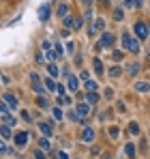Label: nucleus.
I'll list each match as a JSON object with an SVG mask.
<instances>
[{"instance_id": "1", "label": "nucleus", "mask_w": 150, "mask_h": 159, "mask_svg": "<svg viewBox=\"0 0 150 159\" xmlns=\"http://www.w3.org/2000/svg\"><path fill=\"white\" fill-rule=\"evenodd\" d=\"M122 48L129 50L131 54H137V52H139V43H137V39H135V37H131L129 32L122 34Z\"/></svg>"}, {"instance_id": "2", "label": "nucleus", "mask_w": 150, "mask_h": 159, "mask_svg": "<svg viewBox=\"0 0 150 159\" xmlns=\"http://www.w3.org/2000/svg\"><path fill=\"white\" fill-rule=\"evenodd\" d=\"M135 34H137V39H148L150 37V26L146 22H135Z\"/></svg>"}, {"instance_id": "3", "label": "nucleus", "mask_w": 150, "mask_h": 159, "mask_svg": "<svg viewBox=\"0 0 150 159\" xmlns=\"http://www.w3.org/2000/svg\"><path fill=\"white\" fill-rule=\"evenodd\" d=\"M114 43V34L112 32H103V37H101V48H109Z\"/></svg>"}, {"instance_id": "4", "label": "nucleus", "mask_w": 150, "mask_h": 159, "mask_svg": "<svg viewBox=\"0 0 150 159\" xmlns=\"http://www.w3.org/2000/svg\"><path fill=\"white\" fill-rule=\"evenodd\" d=\"M4 103H9V110L17 107V99H15V95H11V93H4Z\"/></svg>"}, {"instance_id": "5", "label": "nucleus", "mask_w": 150, "mask_h": 159, "mask_svg": "<svg viewBox=\"0 0 150 159\" xmlns=\"http://www.w3.org/2000/svg\"><path fill=\"white\" fill-rule=\"evenodd\" d=\"M26 140H28V133L26 131L15 133V144H17V146H26Z\"/></svg>"}, {"instance_id": "6", "label": "nucleus", "mask_w": 150, "mask_h": 159, "mask_svg": "<svg viewBox=\"0 0 150 159\" xmlns=\"http://www.w3.org/2000/svg\"><path fill=\"white\" fill-rule=\"evenodd\" d=\"M39 17H41V22H47V17H50V4H43L39 9Z\"/></svg>"}, {"instance_id": "7", "label": "nucleus", "mask_w": 150, "mask_h": 159, "mask_svg": "<svg viewBox=\"0 0 150 159\" xmlns=\"http://www.w3.org/2000/svg\"><path fill=\"white\" fill-rule=\"evenodd\" d=\"M82 140H84V142H92V140H95V131H92L90 127H86L84 133H82Z\"/></svg>"}, {"instance_id": "8", "label": "nucleus", "mask_w": 150, "mask_h": 159, "mask_svg": "<svg viewBox=\"0 0 150 159\" xmlns=\"http://www.w3.org/2000/svg\"><path fill=\"white\" fill-rule=\"evenodd\" d=\"M75 112H77V114H79V116H82V118H84V116H86V114H88V112H90V107L86 106V103H79V106L75 107Z\"/></svg>"}, {"instance_id": "9", "label": "nucleus", "mask_w": 150, "mask_h": 159, "mask_svg": "<svg viewBox=\"0 0 150 159\" xmlns=\"http://www.w3.org/2000/svg\"><path fill=\"white\" fill-rule=\"evenodd\" d=\"M126 71H129V75H133V78H135V75L139 73V65H137V62H133V65H129V67H126Z\"/></svg>"}, {"instance_id": "10", "label": "nucleus", "mask_w": 150, "mask_h": 159, "mask_svg": "<svg viewBox=\"0 0 150 159\" xmlns=\"http://www.w3.org/2000/svg\"><path fill=\"white\" fill-rule=\"evenodd\" d=\"M39 129H41V133L47 138V135H51V127L47 125V123H39Z\"/></svg>"}, {"instance_id": "11", "label": "nucleus", "mask_w": 150, "mask_h": 159, "mask_svg": "<svg viewBox=\"0 0 150 159\" xmlns=\"http://www.w3.org/2000/svg\"><path fill=\"white\" fill-rule=\"evenodd\" d=\"M99 88V84L95 82V80H86V90H90V93H95Z\"/></svg>"}, {"instance_id": "12", "label": "nucleus", "mask_w": 150, "mask_h": 159, "mask_svg": "<svg viewBox=\"0 0 150 159\" xmlns=\"http://www.w3.org/2000/svg\"><path fill=\"white\" fill-rule=\"evenodd\" d=\"M135 88H137L139 93H148V90H150V84H146V82H139V84H135Z\"/></svg>"}, {"instance_id": "13", "label": "nucleus", "mask_w": 150, "mask_h": 159, "mask_svg": "<svg viewBox=\"0 0 150 159\" xmlns=\"http://www.w3.org/2000/svg\"><path fill=\"white\" fill-rule=\"evenodd\" d=\"M125 153H126V155H129L131 159L135 157V148H133V144H131V142H126V148H125Z\"/></svg>"}, {"instance_id": "14", "label": "nucleus", "mask_w": 150, "mask_h": 159, "mask_svg": "<svg viewBox=\"0 0 150 159\" xmlns=\"http://www.w3.org/2000/svg\"><path fill=\"white\" fill-rule=\"evenodd\" d=\"M0 133H2V138H11V127L9 125H2L0 127Z\"/></svg>"}, {"instance_id": "15", "label": "nucleus", "mask_w": 150, "mask_h": 159, "mask_svg": "<svg viewBox=\"0 0 150 159\" xmlns=\"http://www.w3.org/2000/svg\"><path fill=\"white\" fill-rule=\"evenodd\" d=\"M69 88H71V90H77V88H79V82H77V78H69Z\"/></svg>"}, {"instance_id": "16", "label": "nucleus", "mask_w": 150, "mask_h": 159, "mask_svg": "<svg viewBox=\"0 0 150 159\" xmlns=\"http://www.w3.org/2000/svg\"><path fill=\"white\" fill-rule=\"evenodd\" d=\"M39 146H41L43 151H50V140H47V138H43V140H39Z\"/></svg>"}, {"instance_id": "17", "label": "nucleus", "mask_w": 150, "mask_h": 159, "mask_svg": "<svg viewBox=\"0 0 150 159\" xmlns=\"http://www.w3.org/2000/svg\"><path fill=\"white\" fill-rule=\"evenodd\" d=\"M95 71H97L99 75H103V65H101L99 58H95Z\"/></svg>"}, {"instance_id": "18", "label": "nucleus", "mask_w": 150, "mask_h": 159, "mask_svg": "<svg viewBox=\"0 0 150 159\" xmlns=\"http://www.w3.org/2000/svg\"><path fill=\"white\" fill-rule=\"evenodd\" d=\"M122 58H125V54H122V52H118V50H116V52H112V60H116V62H118V60H122Z\"/></svg>"}, {"instance_id": "19", "label": "nucleus", "mask_w": 150, "mask_h": 159, "mask_svg": "<svg viewBox=\"0 0 150 159\" xmlns=\"http://www.w3.org/2000/svg\"><path fill=\"white\" fill-rule=\"evenodd\" d=\"M47 71H50V75H54V78H56V75H58V73H60V71H58V67H56V65H47Z\"/></svg>"}, {"instance_id": "20", "label": "nucleus", "mask_w": 150, "mask_h": 159, "mask_svg": "<svg viewBox=\"0 0 150 159\" xmlns=\"http://www.w3.org/2000/svg\"><path fill=\"white\" fill-rule=\"evenodd\" d=\"M45 86H47V88H50L51 93H56V86H58V84H56V82H54V80H45Z\"/></svg>"}, {"instance_id": "21", "label": "nucleus", "mask_w": 150, "mask_h": 159, "mask_svg": "<svg viewBox=\"0 0 150 159\" xmlns=\"http://www.w3.org/2000/svg\"><path fill=\"white\" fill-rule=\"evenodd\" d=\"M99 101V95L97 93H88V103H97Z\"/></svg>"}, {"instance_id": "22", "label": "nucleus", "mask_w": 150, "mask_h": 159, "mask_svg": "<svg viewBox=\"0 0 150 159\" xmlns=\"http://www.w3.org/2000/svg\"><path fill=\"white\" fill-rule=\"evenodd\" d=\"M45 52H47V58H50V60H58V54H56V50H45Z\"/></svg>"}, {"instance_id": "23", "label": "nucleus", "mask_w": 150, "mask_h": 159, "mask_svg": "<svg viewBox=\"0 0 150 159\" xmlns=\"http://www.w3.org/2000/svg\"><path fill=\"white\" fill-rule=\"evenodd\" d=\"M67 11H69V9H67V4H60V7H58V15H60V17H64V15H67Z\"/></svg>"}, {"instance_id": "24", "label": "nucleus", "mask_w": 150, "mask_h": 159, "mask_svg": "<svg viewBox=\"0 0 150 159\" xmlns=\"http://www.w3.org/2000/svg\"><path fill=\"white\" fill-rule=\"evenodd\" d=\"M120 73H122V71H120L118 67H112V69H109V75H112V78H118Z\"/></svg>"}, {"instance_id": "25", "label": "nucleus", "mask_w": 150, "mask_h": 159, "mask_svg": "<svg viewBox=\"0 0 150 159\" xmlns=\"http://www.w3.org/2000/svg\"><path fill=\"white\" fill-rule=\"evenodd\" d=\"M37 103H39L41 107H50V103H47V99H45V97H39V99H37Z\"/></svg>"}, {"instance_id": "26", "label": "nucleus", "mask_w": 150, "mask_h": 159, "mask_svg": "<svg viewBox=\"0 0 150 159\" xmlns=\"http://www.w3.org/2000/svg\"><path fill=\"white\" fill-rule=\"evenodd\" d=\"M129 131L133 133V135H137V133H139V127H137V123H131V127H129Z\"/></svg>"}, {"instance_id": "27", "label": "nucleus", "mask_w": 150, "mask_h": 159, "mask_svg": "<svg viewBox=\"0 0 150 159\" xmlns=\"http://www.w3.org/2000/svg\"><path fill=\"white\" fill-rule=\"evenodd\" d=\"M105 97H107V99H112V97H114V88H109V86H107V88H105Z\"/></svg>"}, {"instance_id": "28", "label": "nucleus", "mask_w": 150, "mask_h": 159, "mask_svg": "<svg viewBox=\"0 0 150 159\" xmlns=\"http://www.w3.org/2000/svg\"><path fill=\"white\" fill-rule=\"evenodd\" d=\"M54 50H56V54H58V58L62 56V45H60V43H56V45H54Z\"/></svg>"}, {"instance_id": "29", "label": "nucleus", "mask_w": 150, "mask_h": 159, "mask_svg": "<svg viewBox=\"0 0 150 159\" xmlns=\"http://www.w3.org/2000/svg\"><path fill=\"white\" fill-rule=\"evenodd\" d=\"M114 20H122V11H120V9L114 11Z\"/></svg>"}, {"instance_id": "30", "label": "nucleus", "mask_w": 150, "mask_h": 159, "mask_svg": "<svg viewBox=\"0 0 150 159\" xmlns=\"http://www.w3.org/2000/svg\"><path fill=\"white\" fill-rule=\"evenodd\" d=\"M54 116L60 120V118H62V110H60V107H56V110H54Z\"/></svg>"}, {"instance_id": "31", "label": "nucleus", "mask_w": 150, "mask_h": 159, "mask_svg": "<svg viewBox=\"0 0 150 159\" xmlns=\"http://www.w3.org/2000/svg\"><path fill=\"white\" fill-rule=\"evenodd\" d=\"M30 80H32V82H34V84H39V73H30Z\"/></svg>"}, {"instance_id": "32", "label": "nucleus", "mask_w": 150, "mask_h": 159, "mask_svg": "<svg viewBox=\"0 0 150 159\" xmlns=\"http://www.w3.org/2000/svg\"><path fill=\"white\" fill-rule=\"evenodd\" d=\"M34 93L41 95V93H43V84H34Z\"/></svg>"}, {"instance_id": "33", "label": "nucleus", "mask_w": 150, "mask_h": 159, "mask_svg": "<svg viewBox=\"0 0 150 159\" xmlns=\"http://www.w3.org/2000/svg\"><path fill=\"white\" fill-rule=\"evenodd\" d=\"M4 153H7V144L0 140V155H4Z\"/></svg>"}, {"instance_id": "34", "label": "nucleus", "mask_w": 150, "mask_h": 159, "mask_svg": "<svg viewBox=\"0 0 150 159\" xmlns=\"http://www.w3.org/2000/svg\"><path fill=\"white\" fill-rule=\"evenodd\" d=\"M34 159H45V155H43L41 151H37V153H34Z\"/></svg>"}, {"instance_id": "35", "label": "nucleus", "mask_w": 150, "mask_h": 159, "mask_svg": "<svg viewBox=\"0 0 150 159\" xmlns=\"http://www.w3.org/2000/svg\"><path fill=\"white\" fill-rule=\"evenodd\" d=\"M56 93H58V95H64V88H62V86L58 84V86H56Z\"/></svg>"}, {"instance_id": "36", "label": "nucleus", "mask_w": 150, "mask_h": 159, "mask_svg": "<svg viewBox=\"0 0 150 159\" xmlns=\"http://www.w3.org/2000/svg\"><path fill=\"white\" fill-rule=\"evenodd\" d=\"M4 120H7V125H15V120H13V116H7Z\"/></svg>"}, {"instance_id": "37", "label": "nucleus", "mask_w": 150, "mask_h": 159, "mask_svg": "<svg viewBox=\"0 0 150 159\" xmlns=\"http://www.w3.org/2000/svg\"><path fill=\"white\" fill-rule=\"evenodd\" d=\"M103 26H105V22H103V20H97V26L95 28H103Z\"/></svg>"}, {"instance_id": "38", "label": "nucleus", "mask_w": 150, "mask_h": 159, "mask_svg": "<svg viewBox=\"0 0 150 159\" xmlns=\"http://www.w3.org/2000/svg\"><path fill=\"white\" fill-rule=\"evenodd\" d=\"M131 2H135V0H125V2H122V4H125V7H133V4H131Z\"/></svg>"}, {"instance_id": "39", "label": "nucleus", "mask_w": 150, "mask_h": 159, "mask_svg": "<svg viewBox=\"0 0 150 159\" xmlns=\"http://www.w3.org/2000/svg\"><path fill=\"white\" fill-rule=\"evenodd\" d=\"M60 159H69V157H67V153H60Z\"/></svg>"}, {"instance_id": "40", "label": "nucleus", "mask_w": 150, "mask_h": 159, "mask_svg": "<svg viewBox=\"0 0 150 159\" xmlns=\"http://www.w3.org/2000/svg\"><path fill=\"white\" fill-rule=\"evenodd\" d=\"M103 159H109V157H103Z\"/></svg>"}]
</instances>
